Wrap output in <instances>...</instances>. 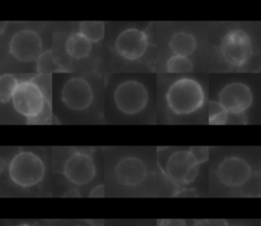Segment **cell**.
I'll return each instance as SVG.
<instances>
[{"instance_id":"1","label":"cell","mask_w":261,"mask_h":226,"mask_svg":"<svg viewBox=\"0 0 261 226\" xmlns=\"http://www.w3.org/2000/svg\"><path fill=\"white\" fill-rule=\"evenodd\" d=\"M14 110L25 117L28 123H48L51 117V107L46 92L35 78L19 82L12 99Z\"/></svg>"},{"instance_id":"2","label":"cell","mask_w":261,"mask_h":226,"mask_svg":"<svg viewBox=\"0 0 261 226\" xmlns=\"http://www.w3.org/2000/svg\"><path fill=\"white\" fill-rule=\"evenodd\" d=\"M166 105L175 115H189L202 108L205 94L201 83L192 77L174 80L165 94Z\"/></svg>"},{"instance_id":"3","label":"cell","mask_w":261,"mask_h":226,"mask_svg":"<svg viewBox=\"0 0 261 226\" xmlns=\"http://www.w3.org/2000/svg\"><path fill=\"white\" fill-rule=\"evenodd\" d=\"M45 174L43 160L34 152L21 151L16 153L8 165L10 180L17 186L29 188L40 183Z\"/></svg>"},{"instance_id":"4","label":"cell","mask_w":261,"mask_h":226,"mask_svg":"<svg viewBox=\"0 0 261 226\" xmlns=\"http://www.w3.org/2000/svg\"><path fill=\"white\" fill-rule=\"evenodd\" d=\"M222 59L231 67H243L253 54L250 35L242 29H232L225 33L219 44Z\"/></svg>"},{"instance_id":"5","label":"cell","mask_w":261,"mask_h":226,"mask_svg":"<svg viewBox=\"0 0 261 226\" xmlns=\"http://www.w3.org/2000/svg\"><path fill=\"white\" fill-rule=\"evenodd\" d=\"M116 108L123 114L136 115L142 112L148 104L147 88L140 81L127 79L120 82L113 93Z\"/></svg>"},{"instance_id":"6","label":"cell","mask_w":261,"mask_h":226,"mask_svg":"<svg viewBox=\"0 0 261 226\" xmlns=\"http://www.w3.org/2000/svg\"><path fill=\"white\" fill-rule=\"evenodd\" d=\"M200 161L189 150L173 152L165 163V173L177 184H189L195 180L199 173Z\"/></svg>"},{"instance_id":"7","label":"cell","mask_w":261,"mask_h":226,"mask_svg":"<svg viewBox=\"0 0 261 226\" xmlns=\"http://www.w3.org/2000/svg\"><path fill=\"white\" fill-rule=\"evenodd\" d=\"M43 42L40 35L30 29L19 30L14 33L8 43L9 54L20 62L38 60L42 55Z\"/></svg>"},{"instance_id":"8","label":"cell","mask_w":261,"mask_h":226,"mask_svg":"<svg viewBox=\"0 0 261 226\" xmlns=\"http://www.w3.org/2000/svg\"><path fill=\"white\" fill-rule=\"evenodd\" d=\"M253 170L247 160L238 156L223 158L216 168L217 180L224 186L237 188L245 185L251 178Z\"/></svg>"},{"instance_id":"9","label":"cell","mask_w":261,"mask_h":226,"mask_svg":"<svg viewBox=\"0 0 261 226\" xmlns=\"http://www.w3.org/2000/svg\"><path fill=\"white\" fill-rule=\"evenodd\" d=\"M218 102L229 115L241 116L252 106L253 93L248 84L241 81H232L220 90Z\"/></svg>"},{"instance_id":"10","label":"cell","mask_w":261,"mask_h":226,"mask_svg":"<svg viewBox=\"0 0 261 226\" xmlns=\"http://www.w3.org/2000/svg\"><path fill=\"white\" fill-rule=\"evenodd\" d=\"M149 38L145 31L138 27H126L122 30L114 42L117 54L126 60H137L147 51Z\"/></svg>"},{"instance_id":"11","label":"cell","mask_w":261,"mask_h":226,"mask_svg":"<svg viewBox=\"0 0 261 226\" xmlns=\"http://www.w3.org/2000/svg\"><path fill=\"white\" fill-rule=\"evenodd\" d=\"M63 175L72 184L85 185L96 176V165L87 152H73L63 164Z\"/></svg>"},{"instance_id":"12","label":"cell","mask_w":261,"mask_h":226,"mask_svg":"<svg viewBox=\"0 0 261 226\" xmlns=\"http://www.w3.org/2000/svg\"><path fill=\"white\" fill-rule=\"evenodd\" d=\"M62 103L73 111H83L89 108L94 99L91 84L83 77L67 79L61 89Z\"/></svg>"},{"instance_id":"13","label":"cell","mask_w":261,"mask_h":226,"mask_svg":"<svg viewBox=\"0 0 261 226\" xmlns=\"http://www.w3.org/2000/svg\"><path fill=\"white\" fill-rule=\"evenodd\" d=\"M148 169L143 160L135 156L121 158L114 167L117 182L123 186H139L147 177Z\"/></svg>"},{"instance_id":"14","label":"cell","mask_w":261,"mask_h":226,"mask_svg":"<svg viewBox=\"0 0 261 226\" xmlns=\"http://www.w3.org/2000/svg\"><path fill=\"white\" fill-rule=\"evenodd\" d=\"M65 51L73 59L81 60L88 57L92 50V42L85 38L81 33L71 34L65 41Z\"/></svg>"},{"instance_id":"15","label":"cell","mask_w":261,"mask_h":226,"mask_svg":"<svg viewBox=\"0 0 261 226\" xmlns=\"http://www.w3.org/2000/svg\"><path fill=\"white\" fill-rule=\"evenodd\" d=\"M168 46L175 55L189 57L197 48V40L190 33L176 32L169 39Z\"/></svg>"},{"instance_id":"16","label":"cell","mask_w":261,"mask_h":226,"mask_svg":"<svg viewBox=\"0 0 261 226\" xmlns=\"http://www.w3.org/2000/svg\"><path fill=\"white\" fill-rule=\"evenodd\" d=\"M79 33L92 43L100 42L105 35V24L103 21H81L79 23Z\"/></svg>"},{"instance_id":"17","label":"cell","mask_w":261,"mask_h":226,"mask_svg":"<svg viewBox=\"0 0 261 226\" xmlns=\"http://www.w3.org/2000/svg\"><path fill=\"white\" fill-rule=\"evenodd\" d=\"M17 78L11 73H2L0 76V102L2 104L10 101L18 87Z\"/></svg>"},{"instance_id":"18","label":"cell","mask_w":261,"mask_h":226,"mask_svg":"<svg viewBox=\"0 0 261 226\" xmlns=\"http://www.w3.org/2000/svg\"><path fill=\"white\" fill-rule=\"evenodd\" d=\"M193 62L189 57L171 55L166 61V70L171 73H187L193 70Z\"/></svg>"},{"instance_id":"19","label":"cell","mask_w":261,"mask_h":226,"mask_svg":"<svg viewBox=\"0 0 261 226\" xmlns=\"http://www.w3.org/2000/svg\"><path fill=\"white\" fill-rule=\"evenodd\" d=\"M229 114L218 101H210L208 107V120L210 125H223L227 123Z\"/></svg>"},{"instance_id":"20","label":"cell","mask_w":261,"mask_h":226,"mask_svg":"<svg viewBox=\"0 0 261 226\" xmlns=\"http://www.w3.org/2000/svg\"><path fill=\"white\" fill-rule=\"evenodd\" d=\"M51 66H52L51 51H46L42 53V55L37 60V70L40 71L41 73L48 72L49 70H51Z\"/></svg>"},{"instance_id":"21","label":"cell","mask_w":261,"mask_h":226,"mask_svg":"<svg viewBox=\"0 0 261 226\" xmlns=\"http://www.w3.org/2000/svg\"><path fill=\"white\" fill-rule=\"evenodd\" d=\"M192 153L197 157V159L200 161V163H203L207 161L208 159V149L204 147H192L190 148Z\"/></svg>"},{"instance_id":"22","label":"cell","mask_w":261,"mask_h":226,"mask_svg":"<svg viewBox=\"0 0 261 226\" xmlns=\"http://www.w3.org/2000/svg\"><path fill=\"white\" fill-rule=\"evenodd\" d=\"M159 226H186L184 219H162L159 221Z\"/></svg>"},{"instance_id":"23","label":"cell","mask_w":261,"mask_h":226,"mask_svg":"<svg viewBox=\"0 0 261 226\" xmlns=\"http://www.w3.org/2000/svg\"><path fill=\"white\" fill-rule=\"evenodd\" d=\"M105 194V186L104 184L96 185L90 192L91 197H103Z\"/></svg>"},{"instance_id":"24","label":"cell","mask_w":261,"mask_h":226,"mask_svg":"<svg viewBox=\"0 0 261 226\" xmlns=\"http://www.w3.org/2000/svg\"><path fill=\"white\" fill-rule=\"evenodd\" d=\"M88 223L92 226H103V220H88Z\"/></svg>"},{"instance_id":"25","label":"cell","mask_w":261,"mask_h":226,"mask_svg":"<svg viewBox=\"0 0 261 226\" xmlns=\"http://www.w3.org/2000/svg\"><path fill=\"white\" fill-rule=\"evenodd\" d=\"M18 226H32V225H30V224H20Z\"/></svg>"},{"instance_id":"26","label":"cell","mask_w":261,"mask_h":226,"mask_svg":"<svg viewBox=\"0 0 261 226\" xmlns=\"http://www.w3.org/2000/svg\"><path fill=\"white\" fill-rule=\"evenodd\" d=\"M260 70H261V61H260Z\"/></svg>"},{"instance_id":"27","label":"cell","mask_w":261,"mask_h":226,"mask_svg":"<svg viewBox=\"0 0 261 226\" xmlns=\"http://www.w3.org/2000/svg\"><path fill=\"white\" fill-rule=\"evenodd\" d=\"M233 226H238V225H233Z\"/></svg>"}]
</instances>
